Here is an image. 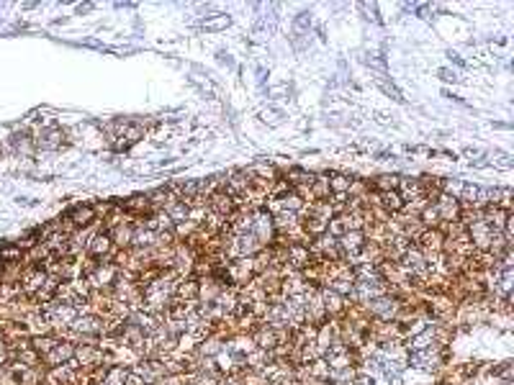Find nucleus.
<instances>
[{"label":"nucleus","instance_id":"obj_1","mask_svg":"<svg viewBox=\"0 0 514 385\" xmlns=\"http://www.w3.org/2000/svg\"><path fill=\"white\" fill-rule=\"evenodd\" d=\"M62 139H65L62 128L49 126V128H42V131H39L34 141H36L39 149H59V147H62Z\"/></svg>","mask_w":514,"mask_h":385},{"label":"nucleus","instance_id":"obj_2","mask_svg":"<svg viewBox=\"0 0 514 385\" xmlns=\"http://www.w3.org/2000/svg\"><path fill=\"white\" fill-rule=\"evenodd\" d=\"M93 218H95V208L93 206H75L67 214V221H72L75 226H88Z\"/></svg>","mask_w":514,"mask_h":385},{"label":"nucleus","instance_id":"obj_3","mask_svg":"<svg viewBox=\"0 0 514 385\" xmlns=\"http://www.w3.org/2000/svg\"><path fill=\"white\" fill-rule=\"evenodd\" d=\"M380 198H383V206H386V208H391V211H399V208H401V198H399V192L386 190Z\"/></svg>","mask_w":514,"mask_h":385},{"label":"nucleus","instance_id":"obj_4","mask_svg":"<svg viewBox=\"0 0 514 385\" xmlns=\"http://www.w3.org/2000/svg\"><path fill=\"white\" fill-rule=\"evenodd\" d=\"M108 249V236H95L93 244H90V252H95V255H103Z\"/></svg>","mask_w":514,"mask_h":385},{"label":"nucleus","instance_id":"obj_5","mask_svg":"<svg viewBox=\"0 0 514 385\" xmlns=\"http://www.w3.org/2000/svg\"><path fill=\"white\" fill-rule=\"evenodd\" d=\"M378 180H380V182H378L380 188H396V177H391V175H383V177H378Z\"/></svg>","mask_w":514,"mask_h":385},{"label":"nucleus","instance_id":"obj_6","mask_svg":"<svg viewBox=\"0 0 514 385\" xmlns=\"http://www.w3.org/2000/svg\"><path fill=\"white\" fill-rule=\"evenodd\" d=\"M185 214H188V208H185V203H178V206L173 208V216H175V218H183Z\"/></svg>","mask_w":514,"mask_h":385},{"label":"nucleus","instance_id":"obj_7","mask_svg":"<svg viewBox=\"0 0 514 385\" xmlns=\"http://www.w3.org/2000/svg\"><path fill=\"white\" fill-rule=\"evenodd\" d=\"M335 188H337V190H345V188H350V182H347L345 177H335Z\"/></svg>","mask_w":514,"mask_h":385},{"label":"nucleus","instance_id":"obj_8","mask_svg":"<svg viewBox=\"0 0 514 385\" xmlns=\"http://www.w3.org/2000/svg\"><path fill=\"white\" fill-rule=\"evenodd\" d=\"M440 75H442V80H452V83L458 80V75H455V72H450V69H440Z\"/></svg>","mask_w":514,"mask_h":385},{"label":"nucleus","instance_id":"obj_9","mask_svg":"<svg viewBox=\"0 0 514 385\" xmlns=\"http://www.w3.org/2000/svg\"><path fill=\"white\" fill-rule=\"evenodd\" d=\"M3 267H5V262H3V259H0V278H3Z\"/></svg>","mask_w":514,"mask_h":385}]
</instances>
